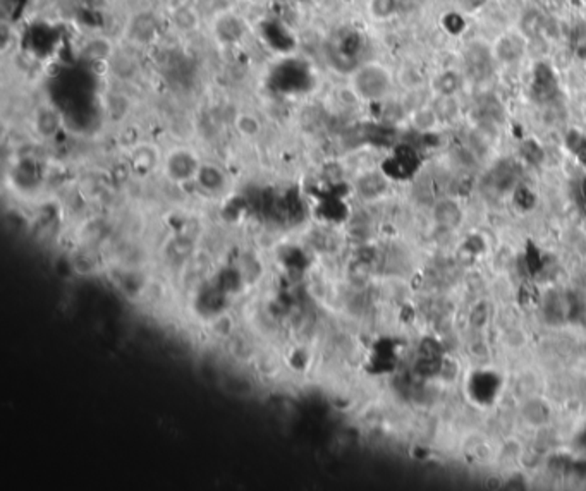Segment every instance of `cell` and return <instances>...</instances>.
<instances>
[{"label": "cell", "instance_id": "1", "mask_svg": "<svg viewBox=\"0 0 586 491\" xmlns=\"http://www.w3.org/2000/svg\"><path fill=\"white\" fill-rule=\"evenodd\" d=\"M351 86L361 100L376 102L391 91L392 74L380 62H366V64L359 66L351 76Z\"/></svg>", "mask_w": 586, "mask_h": 491}, {"label": "cell", "instance_id": "2", "mask_svg": "<svg viewBox=\"0 0 586 491\" xmlns=\"http://www.w3.org/2000/svg\"><path fill=\"white\" fill-rule=\"evenodd\" d=\"M200 163L196 155L187 150H175L169 153V157L164 162V170L167 172V177H170L174 182H187V180H196L198 175Z\"/></svg>", "mask_w": 586, "mask_h": 491}, {"label": "cell", "instance_id": "3", "mask_svg": "<svg viewBox=\"0 0 586 491\" xmlns=\"http://www.w3.org/2000/svg\"><path fill=\"white\" fill-rule=\"evenodd\" d=\"M526 52V40L525 36L519 33H505L497 40L495 47H493V57L499 61L500 64H514L519 58L525 56Z\"/></svg>", "mask_w": 586, "mask_h": 491}, {"label": "cell", "instance_id": "4", "mask_svg": "<svg viewBox=\"0 0 586 491\" xmlns=\"http://www.w3.org/2000/svg\"><path fill=\"white\" fill-rule=\"evenodd\" d=\"M464 58H466L468 73H471V76H476V78H481V76L490 73L492 61L495 57H493V50L488 48L485 43H481V41H476V43H471L466 48Z\"/></svg>", "mask_w": 586, "mask_h": 491}, {"label": "cell", "instance_id": "5", "mask_svg": "<svg viewBox=\"0 0 586 491\" xmlns=\"http://www.w3.org/2000/svg\"><path fill=\"white\" fill-rule=\"evenodd\" d=\"M433 218L438 225L447 227V229H454L461 224V208L454 203L452 200L438 201L433 208Z\"/></svg>", "mask_w": 586, "mask_h": 491}, {"label": "cell", "instance_id": "6", "mask_svg": "<svg viewBox=\"0 0 586 491\" xmlns=\"http://www.w3.org/2000/svg\"><path fill=\"white\" fill-rule=\"evenodd\" d=\"M224 174L220 169L213 165H202L200 167L198 175H196V182L202 186L205 191H220L224 187Z\"/></svg>", "mask_w": 586, "mask_h": 491}, {"label": "cell", "instance_id": "7", "mask_svg": "<svg viewBox=\"0 0 586 491\" xmlns=\"http://www.w3.org/2000/svg\"><path fill=\"white\" fill-rule=\"evenodd\" d=\"M497 383H490V376H480L473 381V390H475L476 397L481 398V400H487V398L492 397V393L495 392Z\"/></svg>", "mask_w": 586, "mask_h": 491}, {"label": "cell", "instance_id": "8", "mask_svg": "<svg viewBox=\"0 0 586 491\" xmlns=\"http://www.w3.org/2000/svg\"><path fill=\"white\" fill-rule=\"evenodd\" d=\"M442 368V361L441 358H421L418 361V371L421 373V375L425 376H430V375H435V373L441 371Z\"/></svg>", "mask_w": 586, "mask_h": 491}, {"label": "cell", "instance_id": "9", "mask_svg": "<svg viewBox=\"0 0 586 491\" xmlns=\"http://www.w3.org/2000/svg\"><path fill=\"white\" fill-rule=\"evenodd\" d=\"M421 358H441V347L432 338H425L420 347Z\"/></svg>", "mask_w": 586, "mask_h": 491}, {"label": "cell", "instance_id": "10", "mask_svg": "<svg viewBox=\"0 0 586 491\" xmlns=\"http://www.w3.org/2000/svg\"><path fill=\"white\" fill-rule=\"evenodd\" d=\"M487 316H488L487 306H483V304L476 306L475 311H473V323H475V325H483L485 320H487Z\"/></svg>", "mask_w": 586, "mask_h": 491}, {"label": "cell", "instance_id": "11", "mask_svg": "<svg viewBox=\"0 0 586 491\" xmlns=\"http://www.w3.org/2000/svg\"><path fill=\"white\" fill-rule=\"evenodd\" d=\"M583 445L586 447V430H585V433H583Z\"/></svg>", "mask_w": 586, "mask_h": 491}]
</instances>
